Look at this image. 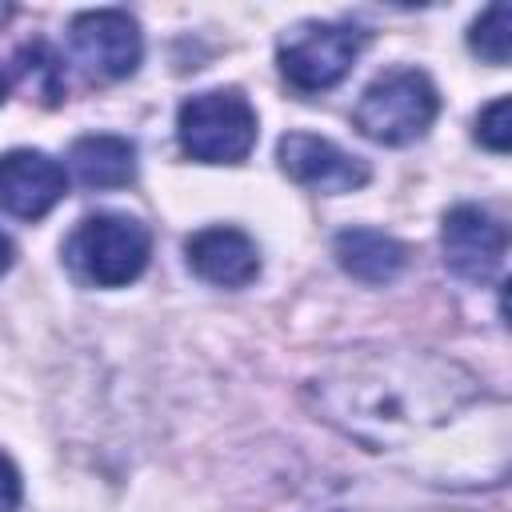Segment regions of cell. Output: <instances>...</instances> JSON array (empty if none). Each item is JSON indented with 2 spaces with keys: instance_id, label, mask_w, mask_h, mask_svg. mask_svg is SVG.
<instances>
[{
  "instance_id": "obj_1",
  "label": "cell",
  "mask_w": 512,
  "mask_h": 512,
  "mask_svg": "<svg viewBox=\"0 0 512 512\" xmlns=\"http://www.w3.org/2000/svg\"><path fill=\"white\" fill-rule=\"evenodd\" d=\"M476 392V380L452 360L384 348L344 352L308 384L320 420L376 452L444 424Z\"/></svg>"
},
{
  "instance_id": "obj_2",
  "label": "cell",
  "mask_w": 512,
  "mask_h": 512,
  "mask_svg": "<svg viewBox=\"0 0 512 512\" xmlns=\"http://www.w3.org/2000/svg\"><path fill=\"white\" fill-rule=\"evenodd\" d=\"M436 112V84L420 68H392L360 92L352 124L376 144H412L432 128Z\"/></svg>"
},
{
  "instance_id": "obj_3",
  "label": "cell",
  "mask_w": 512,
  "mask_h": 512,
  "mask_svg": "<svg viewBox=\"0 0 512 512\" xmlns=\"http://www.w3.org/2000/svg\"><path fill=\"white\" fill-rule=\"evenodd\" d=\"M176 136L200 164H240L256 144V108L236 88L188 96L176 116Z\"/></svg>"
},
{
  "instance_id": "obj_4",
  "label": "cell",
  "mask_w": 512,
  "mask_h": 512,
  "mask_svg": "<svg viewBox=\"0 0 512 512\" xmlns=\"http://www.w3.org/2000/svg\"><path fill=\"white\" fill-rule=\"evenodd\" d=\"M152 256V232L124 212L84 216L68 240V264L96 288H120L144 272Z\"/></svg>"
},
{
  "instance_id": "obj_5",
  "label": "cell",
  "mask_w": 512,
  "mask_h": 512,
  "mask_svg": "<svg viewBox=\"0 0 512 512\" xmlns=\"http://www.w3.org/2000/svg\"><path fill=\"white\" fill-rule=\"evenodd\" d=\"M364 48V32L348 24H296L280 36L276 60L296 92H324L348 76Z\"/></svg>"
},
{
  "instance_id": "obj_6",
  "label": "cell",
  "mask_w": 512,
  "mask_h": 512,
  "mask_svg": "<svg viewBox=\"0 0 512 512\" xmlns=\"http://www.w3.org/2000/svg\"><path fill=\"white\" fill-rule=\"evenodd\" d=\"M68 40H72V56L96 80H124L136 72L140 56H144L140 24L120 8L80 12L68 24Z\"/></svg>"
},
{
  "instance_id": "obj_7",
  "label": "cell",
  "mask_w": 512,
  "mask_h": 512,
  "mask_svg": "<svg viewBox=\"0 0 512 512\" xmlns=\"http://www.w3.org/2000/svg\"><path fill=\"white\" fill-rule=\"evenodd\" d=\"M440 244H444V264L460 276V280H472V284H484L500 272L504 264V248H508V232L504 224L476 208V204H456L448 216H444V228H440Z\"/></svg>"
},
{
  "instance_id": "obj_8",
  "label": "cell",
  "mask_w": 512,
  "mask_h": 512,
  "mask_svg": "<svg viewBox=\"0 0 512 512\" xmlns=\"http://www.w3.org/2000/svg\"><path fill=\"white\" fill-rule=\"evenodd\" d=\"M276 160L284 168V176H292L304 188H320V192H352L360 184H368V164L344 148H336L324 136L312 132H288L276 144Z\"/></svg>"
},
{
  "instance_id": "obj_9",
  "label": "cell",
  "mask_w": 512,
  "mask_h": 512,
  "mask_svg": "<svg viewBox=\"0 0 512 512\" xmlns=\"http://www.w3.org/2000/svg\"><path fill=\"white\" fill-rule=\"evenodd\" d=\"M64 168L36 148H12L0 156V208L20 220H40L64 200Z\"/></svg>"
},
{
  "instance_id": "obj_10",
  "label": "cell",
  "mask_w": 512,
  "mask_h": 512,
  "mask_svg": "<svg viewBox=\"0 0 512 512\" xmlns=\"http://www.w3.org/2000/svg\"><path fill=\"white\" fill-rule=\"evenodd\" d=\"M184 252H188L192 272L216 288H244L260 272V252H256L252 236L240 228H228V224L200 228L196 236H188Z\"/></svg>"
},
{
  "instance_id": "obj_11",
  "label": "cell",
  "mask_w": 512,
  "mask_h": 512,
  "mask_svg": "<svg viewBox=\"0 0 512 512\" xmlns=\"http://www.w3.org/2000/svg\"><path fill=\"white\" fill-rule=\"evenodd\" d=\"M332 252H336V264L364 284H388L408 264V248L396 236L376 228H344L332 240Z\"/></svg>"
},
{
  "instance_id": "obj_12",
  "label": "cell",
  "mask_w": 512,
  "mask_h": 512,
  "mask_svg": "<svg viewBox=\"0 0 512 512\" xmlns=\"http://www.w3.org/2000/svg\"><path fill=\"white\" fill-rule=\"evenodd\" d=\"M68 168L84 188H124L136 176V148L124 136L92 132L68 148Z\"/></svg>"
},
{
  "instance_id": "obj_13",
  "label": "cell",
  "mask_w": 512,
  "mask_h": 512,
  "mask_svg": "<svg viewBox=\"0 0 512 512\" xmlns=\"http://www.w3.org/2000/svg\"><path fill=\"white\" fill-rule=\"evenodd\" d=\"M16 76L20 84L40 100V104H60L64 96V68H60V56L44 44V40H32L16 52Z\"/></svg>"
},
{
  "instance_id": "obj_14",
  "label": "cell",
  "mask_w": 512,
  "mask_h": 512,
  "mask_svg": "<svg viewBox=\"0 0 512 512\" xmlns=\"http://www.w3.org/2000/svg\"><path fill=\"white\" fill-rule=\"evenodd\" d=\"M468 44H472V52H476L480 60H488V64H508V56H512V8L500 0V4H492L488 12H480V20H476L472 32H468Z\"/></svg>"
},
{
  "instance_id": "obj_15",
  "label": "cell",
  "mask_w": 512,
  "mask_h": 512,
  "mask_svg": "<svg viewBox=\"0 0 512 512\" xmlns=\"http://www.w3.org/2000/svg\"><path fill=\"white\" fill-rule=\"evenodd\" d=\"M476 140L492 152H508V144H512V104H508V96H496L488 108H480Z\"/></svg>"
},
{
  "instance_id": "obj_16",
  "label": "cell",
  "mask_w": 512,
  "mask_h": 512,
  "mask_svg": "<svg viewBox=\"0 0 512 512\" xmlns=\"http://www.w3.org/2000/svg\"><path fill=\"white\" fill-rule=\"evenodd\" d=\"M16 508H20V472L0 452V512H16Z\"/></svg>"
},
{
  "instance_id": "obj_17",
  "label": "cell",
  "mask_w": 512,
  "mask_h": 512,
  "mask_svg": "<svg viewBox=\"0 0 512 512\" xmlns=\"http://www.w3.org/2000/svg\"><path fill=\"white\" fill-rule=\"evenodd\" d=\"M8 264H12V240L0 232V272H8Z\"/></svg>"
},
{
  "instance_id": "obj_18",
  "label": "cell",
  "mask_w": 512,
  "mask_h": 512,
  "mask_svg": "<svg viewBox=\"0 0 512 512\" xmlns=\"http://www.w3.org/2000/svg\"><path fill=\"white\" fill-rule=\"evenodd\" d=\"M12 20V4H0V28Z\"/></svg>"
},
{
  "instance_id": "obj_19",
  "label": "cell",
  "mask_w": 512,
  "mask_h": 512,
  "mask_svg": "<svg viewBox=\"0 0 512 512\" xmlns=\"http://www.w3.org/2000/svg\"><path fill=\"white\" fill-rule=\"evenodd\" d=\"M4 96H8V76H4V68H0V104H4Z\"/></svg>"
}]
</instances>
